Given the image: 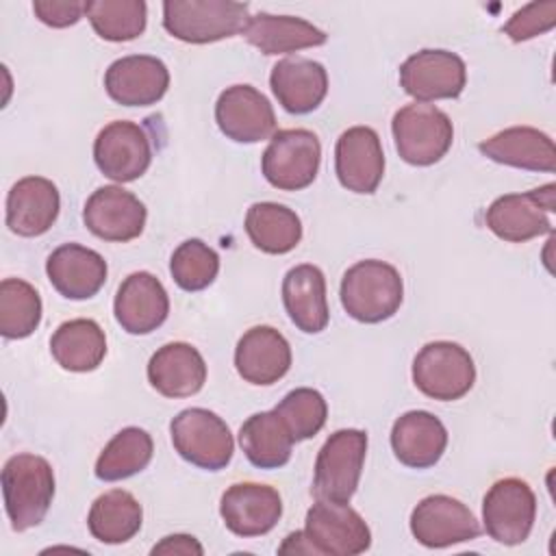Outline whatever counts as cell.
Returning a JSON list of instances; mask_svg holds the SVG:
<instances>
[{
  "label": "cell",
  "instance_id": "1",
  "mask_svg": "<svg viewBox=\"0 0 556 556\" xmlns=\"http://www.w3.org/2000/svg\"><path fill=\"white\" fill-rule=\"evenodd\" d=\"M339 295L352 319L380 324L397 313L404 298V282L393 265L378 258H365L343 274Z\"/></svg>",
  "mask_w": 556,
  "mask_h": 556
},
{
  "label": "cell",
  "instance_id": "2",
  "mask_svg": "<svg viewBox=\"0 0 556 556\" xmlns=\"http://www.w3.org/2000/svg\"><path fill=\"white\" fill-rule=\"evenodd\" d=\"M2 495L11 528L39 526L54 497V471L43 456L15 454L2 467Z\"/></svg>",
  "mask_w": 556,
  "mask_h": 556
},
{
  "label": "cell",
  "instance_id": "3",
  "mask_svg": "<svg viewBox=\"0 0 556 556\" xmlns=\"http://www.w3.org/2000/svg\"><path fill=\"white\" fill-rule=\"evenodd\" d=\"M250 7L230 0H167L163 2V28L185 43H211L228 39L245 28Z\"/></svg>",
  "mask_w": 556,
  "mask_h": 556
},
{
  "label": "cell",
  "instance_id": "4",
  "mask_svg": "<svg viewBox=\"0 0 556 556\" xmlns=\"http://www.w3.org/2000/svg\"><path fill=\"white\" fill-rule=\"evenodd\" d=\"M391 130L400 159L417 167L441 161L454 141V126L447 113L426 102H413L395 111Z\"/></svg>",
  "mask_w": 556,
  "mask_h": 556
},
{
  "label": "cell",
  "instance_id": "5",
  "mask_svg": "<svg viewBox=\"0 0 556 556\" xmlns=\"http://www.w3.org/2000/svg\"><path fill=\"white\" fill-rule=\"evenodd\" d=\"M367 454V434L356 428L332 432L317 452L313 495L317 500L350 502L356 493Z\"/></svg>",
  "mask_w": 556,
  "mask_h": 556
},
{
  "label": "cell",
  "instance_id": "6",
  "mask_svg": "<svg viewBox=\"0 0 556 556\" xmlns=\"http://www.w3.org/2000/svg\"><path fill=\"white\" fill-rule=\"evenodd\" d=\"M174 450L191 465L219 471L235 452V441L226 421L208 408H185L169 424Z\"/></svg>",
  "mask_w": 556,
  "mask_h": 556
},
{
  "label": "cell",
  "instance_id": "7",
  "mask_svg": "<svg viewBox=\"0 0 556 556\" xmlns=\"http://www.w3.org/2000/svg\"><path fill=\"white\" fill-rule=\"evenodd\" d=\"M319 161L321 143L313 130L285 128L271 135L261 159V169L271 187L300 191L317 178Z\"/></svg>",
  "mask_w": 556,
  "mask_h": 556
},
{
  "label": "cell",
  "instance_id": "8",
  "mask_svg": "<svg viewBox=\"0 0 556 556\" xmlns=\"http://www.w3.org/2000/svg\"><path fill=\"white\" fill-rule=\"evenodd\" d=\"M413 382L432 400H460L476 382V365L463 345L432 341L426 343L413 361Z\"/></svg>",
  "mask_w": 556,
  "mask_h": 556
},
{
  "label": "cell",
  "instance_id": "9",
  "mask_svg": "<svg viewBox=\"0 0 556 556\" xmlns=\"http://www.w3.org/2000/svg\"><path fill=\"white\" fill-rule=\"evenodd\" d=\"M556 185L547 182L526 193H506L484 213L486 228L508 243H523L552 232L549 213L556 208Z\"/></svg>",
  "mask_w": 556,
  "mask_h": 556
},
{
  "label": "cell",
  "instance_id": "10",
  "mask_svg": "<svg viewBox=\"0 0 556 556\" xmlns=\"http://www.w3.org/2000/svg\"><path fill=\"white\" fill-rule=\"evenodd\" d=\"M536 497L521 478H502L491 484L482 500L486 534L502 545L523 543L534 526Z\"/></svg>",
  "mask_w": 556,
  "mask_h": 556
},
{
  "label": "cell",
  "instance_id": "11",
  "mask_svg": "<svg viewBox=\"0 0 556 556\" xmlns=\"http://www.w3.org/2000/svg\"><path fill=\"white\" fill-rule=\"evenodd\" d=\"M304 532L324 556H356L371 545L369 526L348 502L317 500L306 513Z\"/></svg>",
  "mask_w": 556,
  "mask_h": 556
},
{
  "label": "cell",
  "instance_id": "12",
  "mask_svg": "<svg viewBox=\"0 0 556 556\" xmlns=\"http://www.w3.org/2000/svg\"><path fill=\"white\" fill-rule=\"evenodd\" d=\"M465 83V61L450 50H419L400 67V85L417 102L458 98Z\"/></svg>",
  "mask_w": 556,
  "mask_h": 556
},
{
  "label": "cell",
  "instance_id": "13",
  "mask_svg": "<svg viewBox=\"0 0 556 556\" xmlns=\"http://www.w3.org/2000/svg\"><path fill=\"white\" fill-rule=\"evenodd\" d=\"M93 161L106 178L132 182L143 176L152 163L150 139L135 122H111L93 141Z\"/></svg>",
  "mask_w": 556,
  "mask_h": 556
},
{
  "label": "cell",
  "instance_id": "14",
  "mask_svg": "<svg viewBox=\"0 0 556 556\" xmlns=\"http://www.w3.org/2000/svg\"><path fill=\"white\" fill-rule=\"evenodd\" d=\"M146 217L148 211L143 202L117 185L96 189L83 208V222L87 230L98 239L115 243L137 239L143 232Z\"/></svg>",
  "mask_w": 556,
  "mask_h": 556
},
{
  "label": "cell",
  "instance_id": "15",
  "mask_svg": "<svg viewBox=\"0 0 556 556\" xmlns=\"http://www.w3.org/2000/svg\"><path fill=\"white\" fill-rule=\"evenodd\" d=\"M410 532L426 547H450L480 536L473 513L452 495H428L410 513Z\"/></svg>",
  "mask_w": 556,
  "mask_h": 556
},
{
  "label": "cell",
  "instance_id": "16",
  "mask_svg": "<svg viewBox=\"0 0 556 556\" xmlns=\"http://www.w3.org/2000/svg\"><path fill=\"white\" fill-rule=\"evenodd\" d=\"M219 130L237 143H256L276 132V113L269 100L252 85H232L215 102Z\"/></svg>",
  "mask_w": 556,
  "mask_h": 556
},
{
  "label": "cell",
  "instance_id": "17",
  "mask_svg": "<svg viewBox=\"0 0 556 556\" xmlns=\"http://www.w3.org/2000/svg\"><path fill=\"white\" fill-rule=\"evenodd\" d=\"M334 172L339 182L354 193H374L384 176L380 137L369 126H352L337 139Z\"/></svg>",
  "mask_w": 556,
  "mask_h": 556
},
{
  "label": "cell",
  "instance_id": "18",
  "mask_svg": "<svg viewBox=\"0 0 556 556\" xmlns=\"http://www.w3.org/2000/svg\"><path fill=\"white\" fill-rule=\"evenodd\" d=\"M169 87L167 65L150 54H128L113 61L104 74V89L122 106L156 104Z\"/></svg>",
  "mask_w": 556,
  "mask_h": 556
},
{
  "label": "cell",
  "instance_id": "19",
  "mask_svg": "<svg viewBox=\"0 0 556 556\" xmlns=\"http://www.w3.org/2000/svg\"><path fill=\"white\" fill-rule=\"evenodd\" d=\"M219 515L232 534L261 536L282 517V500L269 484L237 482L224 491Z\"/></svg>",
  "mask_w": 556,
  "mask_h": 556
},
{
  "label": "cell",
  "instance_id": "20",
  "mask_svg": "<svg viewBox=\"0 0 556 556\" xmlns=\"http://www.w3.org/2000/svg\"><path fill=\"white\" fill-rule=\"evenodd\" d=\"M113 313L128 334H150L167 319L169 298L156 276L135 271L117 287Z\"/></svg>",
  "mask_w": 556,
  "mask_h": 556
},
{
  "label": "cell",
  "instance_id": "21",
  "mask_svg": "<svg viewBox=\"0 0 556 556\" xmlns=\"http://www.w3.org/2000/svg\"><path fill=\"white\" fill-rule=\"evenodd\" d=\"M59 208L56 185L43 176H26L7 195V226L20 237H39L56 222Z\"/></svg>",
  "mask_w": 556,
  "mask_h": 556
},
{
  "label": "cell",
  "instance_id": "22",
  "mask_svg": "<svg viewBox=\"0 0 556 556\" xmlns=\"http://www.w3.org/2000/svg\"><path fill=\"white\" fill-rule=\"evenodd\" d=\"M106 261L80 243L59 245L46 261L50 285L67 300H89L106 282Z\"/></svg>",
  "mask_w": 556,
  "mask_h": 556
},
{
  "label": "cell",
  "instance_id": "23",
  "mask_svg": "<svg viewBox=\"0 0 556 556\" xmlns=\"http://www.w3.org/2000/svg\"><path fill=\"white\" fill-rule=\"evenodd\" d=\"M269 87L285 111L304 115L324 102L328 93V72L313 59L287 56L271 67Z\"/></svg>",
  "mask_w": 556,
  "mask_h": 556
},
{
  "label": "cell",
  "instance_id": "24",
  "mask_svg": "<svg viewBox=\"0 0 556 556\" xmlns=\"http://www.w3.org/2000/svg\"><path fill=\"white\" fill-rule=\"evenodd\" d=\"M235 367L250 384H274L291 367V345L271 326H254L235 348Z\"/></svg>",
  "mask_w": 556,
  "mask_h": 556
},
{
  "label": "cell",
  "instance_id": "25",
  "mask_svg": "<svg viewBox=\"0 0 556 556\" xmlns=\"http://www.w3.org/2000/svg\"><path fill=\"white\" fill-rule=\"evenodd\" d=\"M478 150L502 165L547 172L556 169V146L549 135L532 126H510L478 143Z\"/></svg>",
  "mask_w": 556,
  "mask_h": 556
},
{
  "label": "cell",
  "instance_id": "26",
  "mask_svg": "<svg viewBox=\"0 0 556 556\" xmlns=\"http://www.w3.org/2000/svg\"><path fill=\"white\" fill-rule=\"evenodd\" d=\"M391 447L402 465L428 469L443 456L447 447V430L432 413L408 410L400 415L391 428Z\"/></svg>",
  "mask_w": 556,
  "mask_h": 556
},
{
  "label": "cell",
  "instance_id": "27",
  "mask_svg": "<svg viewBox=\"0 0 556 556\" xmlns=\"http://www.w3.org/2000/svg\"><path fill=\"white\" fill-rule=\"evenodd\" d=\"M148 380L165 397H189L204 387L206 363L191 343H165L148 363Z\"/></svg>",
  "mask_w": 556,
  "mask_h": 556
},
{
  "label": "cell",
  "instance_id": "28",
  "mask_svg": "<svg viewBox=\"0 0 556 556\" xmlns=\"http://www.w3.org/2000/svg\"><path fill=\"white\" fill-rule=\"evenodd\" d=\"M282 304L298 330L308 334L321 332L330 319L321 269L311 263L291 267L282 278Z\"/></svg>",
  "mask_w": 556,
  "mask_h": 556
},
{
  "label": "cell",
  "instance_id": "29",
  "mask_svg": "<svg viewBox=\"0 0 556 556\" xmlns=\"http://www.w3.org/2000/svg\"><path fill=\"white\" fill-rule=\"evenodd\" d=\"M241 37L263 54H287L326 43L328 35L311 22L293 15L256 13L248 20Z\"/></svg>",
  "mask_w": 556,
  "mask_h": 556
},
{
  "label": "cell",
  "instance_id": "30",
  "mask_svg": "<svg viewBox=\"0 0 556 556\" xmlns=\"http://www.w3.org/2000/svg\"><path fill=\"white\" fill-rule=\"evenodd\" d=\"M293 437L276 410L250 415L239 428V445L258 469H278L289 463Z\"/></svg>",
  "mask_w": 556,
  "mask_h": 556
},
{
  "label": "cell",
  "instance_id": "31",
  "mask_svg": "<svg viewBox=\"0 0 556 556\" xmlns=\"http://www.w3.org/2000/svg\"><path fill=\"white\" fill-rule=\"evenodd\" d=\"M50 352L67 371H93L106 356V337L93 319H70L52 332Z\"/></svg>",
  "mask_w": 556,
  "mask_h": 556
},
{
  "label": "cell",
  "instance_id": "32",
  "mask_svg": "<svg viewBox=\"0 0 556 556\" xmlns=\"http://www.w3.org/2000/svg\"><path fill=\"white\" fill-rule=\"evenodd\" d=\"M143 521V510L137 497L124 489H111L98 495L89 508L87 528L100 543L117 545L130 541Z\"/></svg>",
  "mask_w": 556,
  "mask_h": 556
},
{
  "label": "cell",
  "instance_id": "33",
  "mask_svg": "<svg viewBox=\"0 0 556 556\" xmlns=\"http://www.w3.org/2000/svg\"><path fill=\"white\" fill-rule=\"evenodd\" d=\"M245 232L261 252L287 254L302 239V222L285 204L254 202L245 213Z\"/></svg>",
  "mask_w": 556,
  "mask_h": 556
},
{
  "label": "cell",
  "instance_id": "34",
  "mask_svg": "<svg viewBox=\"0 0 556 556\" xmlns=\"http://www.w3.org/2000/svg\"><path fill=\"white\" fill-rule=\"evenodd\" d=\"M154 454L152 437L137 426L119 430L100 452L96 460V478L115 482L143 471Z\"/></svg>",
  "mask_w": 556,
  "mask_h": 556
},
{
  "label": "cell",
  "instance_id": "35",
  "mask_svg": "<svg viewBox=\"0 0 556 556\" xmlns=\"http://www.w3.org/2000/svg\"><path fill=\"white\" fill-rule=\"evenodd\" d=\"M41 321V298L37 289L22 278L0 282V334L4 339H24Z\"/></svg>",
  "mask_w": 556,
  "mask_h": 556
},
{
  "label": "cell",
  "instance_id": "36",
  "mask_svg": "<svg viewBox=\"0 0 556 556\" xmlns=\"http://www.w3.org/2000/svg\"><path fill=\"white\" fill-rule=\"evenodd\" d=\"M85 15L98 37L106 41H132L146 30L148 7L143 0H91Z\"/></svg>",
  "mask_w": 556,
  "mask_h": 556
},
{
  "label": "cell",
  "instance_id": "37",
  "mask_svg": "<svg viewBox=\"0 0 556 556\" xmlns=\"http://www.w3.org/2000/svg\"><path fill=\"white\" fill-rule=\"evenodd\" d=\"M169 271L182 291H202L217 278L219 256L204 241L187 239L174 250Z\"/></svg>",
  "mask_w": 556,
  "mask_h": 556
},
{
  "label": "cell",
  "instance_id": "38",
  "mask_svg": "<svg viewBox=\"0 0 556 556\" xmlns=\"http://www.w3.org/2000/svg\"><path fill=\"white\" fill-rule=\"evenodd\" d=\"M274 410L289 428L293 441H306L315 437L328 417V404L324 395L308 387L289 391Z\"/></svg>",
  "mask_w": 556,
  "mask_h": 556
},
{
  "label": "cell",
  "instance_id": "39",
  "mask_svg": "<svg viewBox=\"0 0 556 556\" xmlns=\"http://www.w3.org/2000/svg\"><path fill=\"white\" fill-rule=\"evenodd\" d=\"M556 26V0L530 2L513 13V17L504 24V33L510 41L521 43L532 37H539Z\"/></svg>",
  "mask_w": 556,
  "mask_h": 556
},
{
  "label": "cell",
  "instance_id": "40",
  "mask_svg": "<svg viewBox=\"0 0 556 556\" xmlns=\"http://www.w3.org/2000/svg\"><path fill=\"white\" fill-rule=\"evenodd\" d=\"M33 11L43 22L46 26L52 28H67L74 26L83 13H85V2H74V0H35Z\"/></svg>",
  "mask_w": 556,
  "mask_h": 556
},
{
  "label": "cell",
  "instance_id": "41",
  "mask_svg": "<svg viewBox=\"0 0 556 556\" xmlns=\"http://www.w3.org/2000/svg\"><path fill=\"white\" fill-rule=\"evenodd\" d=\"M202 545L198 543V539L195 536H191V534H169V536H165L161 543H156L154 547H152V554L156 556V554H167V556H172V554H182V556H202Z\"/></svg>",
  "mask_w": 556,
  "mask_h": 556
},
{
  "label": "cell",
  "instance_id": "42",
  "mask_svg": "<svg viewBox=\"0 0 556 556\" xmlns=\"http://www.w3.org/2000/svg\"><path fill=\"white\" fill-rule=\"evenodd\" d=\"M278 552H280V554H317L304 530L291 532V534L282 541V545L278 547Z\"/></svg>",
  "mask_w": 556,
  "mask_h": 556
}]
</instances>
